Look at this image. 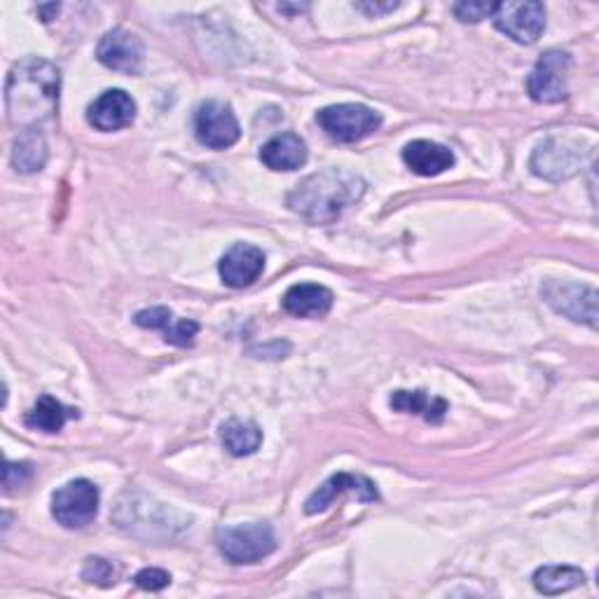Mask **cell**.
Segmentation results:
<instances>
[{"label":"cell","instance_id":"1","mask_svg":"<svg viewBox=\"0 0 599 599\" xmlns=\"http://www.w3.org/2000/svg\"><path fill=\"white\" fill-rule=\"evenodd\" d=\"M366 195V181L347 169L318 171L288 195V207L309 223H333Z\"/></svg>","mask_w":599,"mask_h":599},{"label":"cell","instance_id":"2","mask_svg":"<svg viewBox=\"0 0 599 599\" xmlns=\"http://www.w3.org/2000/svg\"><path fill=\"white\" fill-rule=\"evenodd\" d=\"M59 102V71L43 59H24L8 77L6 104L10 125L35 129L54 113Z\"/></svg>","mask_w":599,"mask_h":599},{"label":"cell","instance_id":"3","mask_svg":"<svg viewBox=\"0 0 599 599\" xmlns=\"http://www.w3.org/2000/svg\"><path fill=\"white\" fill-rule=\"evenodd\" d=\"M216 544L232 565H255L274 553L276 536L267 523H249L221 527L216 532Z\"/></svg>","mask_w":599,"mask_h":599},{"label":"cell","instance_id":"4","mask_svg":"<svg viewBox=\"0 0 599 599\" xmlns=\"http://www.w3.org/2000/svg\"><path fill=\"white\" fill-rule=\"evenodd\" d=\"M586 159L584 138L550 136L532 155V171L546 181L560 183L581 171Z\"/></svg>","mask_w":599,"mask_h":599},{"label":"cell","instance_id":"5","mask_svg":"<svg viewBox=\"0 0 599 599\" xmlns=\"http://www.w3.org/2000/svg\"><path fill=\"white\" fill-rule=\"evenodd\" d=\"M316 123L337 144L364 141L382 127V115L364 104H339L316 113Z\"/></svg>","mask_w":599,"mask_h":599},{"label":"cell","instance_id":"6","mask_svg":"<svg viewBox=\"0 0 599 599\" xmlns=\"http://www.w3.org/2000/svg\"><path fill=\"white\" fill-rule=\"evenodd\" d=\"M571 56L560 50H550L538 59L527 77V92L536 104H560L569 94Z\"/></svg>","mask_w":599,"mask_h":599},{"label":"cell","instance_id":"7","mask_svg":"<svg viewBox=\"0 0 599 599\" xmlns=\"http://www.w3.org/2000/svg\"><path fill=\"white\" fill-rule=\"evenodd\" d=\"M98 511V490L94 483L80 477V481L66 483L52 496L54 521L66 529L87 527Z\"/></svg>","mask_w":599,"mask_h":599},{"label":"cell","instance_id":"8","mask_svg":"<svg viewBox=\"0 0 599 599\" xmlns=\"http://www.w3.org/2000/svg\"><path fill=\"white\" fill-rule=\"evenodd\" d=\"M494 27L513 38L515 43L532 45L546 29V8L544 3H494Z\"/></svg>","mask_w":599,"mask_h":599},{"label":"cell","instance_id":"9","mask_svg":"<svg viewBox=\"0 0 599 599\" xmlns=\"http://www.w3.org/2000/svg\"><path fill=\"white\" fill-rule=\"evenodd\" d=\"M195 136L199 144L211 150H225L239 141L242 129H239L237 115L228 104L207 102L197 108Z\"/></svg>","mask_w":599,"mask_h":599},{"label":"cell","instance_id":"10","mask_svg":"<svg viewBox=\"0 0 599 599\" xmlns=\"http://www.w3.org/2000/svg\"><path fill=\"white\" fill-rule=\"evenodd\" d=\"M546 303L576 324H586L590 328L597 326V291L578 284H560L548 282L544 286Z\"/></svg>","mask_w":599,"mask_h":599},{"label":"cell","instance_id":"11","mask_svg":"<svg viewBox=\"0 0 599 599\" xmlns=\"http://www.w3.org/2000/svg\"><path fill=\"white\" fill-rule=\"evenodd\" d=\"M96 59L111 71L136 75L144 66V43L138 35L115 29L102 38L96 48Z\"/></svg>","mask_w":599,"mask_h":599},{"label":"cell","instance_id":"12","mask_svg":"<svg viewBox=\"0 0 599 599\" xmlns=\"http://www.w3.org/2000/svg\"><path fill=\"white\" fill-rule=\"evenodd\" d=\"M347 492L354 494L358 502H364V504H372L379 498V492H377L375 483L368 481V477L354 475V473H337V475L328 477V481L307 498L305 513L307 515L324 513L328 506L335 504L337 496H343Z\"/></svg>","mask_w":599,"mask_h":599},{"label":"cell","instance_id":"13","mask_svg":"<svg viewBox=\"0 0 599 599\" xmlns=\"http://www.w3.org/2000/svg\"><path fill=\"white\" fill-rule=\"evenodd\" d=\"M265 270V253L253 246L239 242L234 244L223 258L221 265H218V274H221L223 284L230 288H246L253 282H258V276Z\"/></svg>","mask_w":599,"mask_h":599},{"label":"cell","instance_id":"14","mask_svg":"<svg viewBox=\"0 0 599 599\" xmlns=\"http://www.w3.org/2000/svg\"><path fill=\"white\" fill-rule=\"evenodd\" d=\"M136 104L134 98L123 90H108L87 108L90 125L98 132H117L134 123Z\"/></svg>","mask_w":599,"mask_h":599},{"label":"cell","instance_id":"15","mask_svg":"<svg viewBox=\"0 0 599 599\" xmlns=\"http://www.w3.org/2000/svg\"><path fill=\"white\" fill-rule=\"evenodd\" d=\"M261 159L272 171H295L307 162V144L293 132L279 134L263 146Z\"/></svg>","mask_w":599,"mask_h":599},{"label":"cell","instance_id":"16","mask_svg":"<svg viewBox=\"0 0 599 599\" xmlns=\"http://www.w3.org/2000/svg\"><path fill=\"white\" fill-rule=\"evenodd\" d=\"M403 162L417 176L431 178V176H441L454 165V153L441 144L419 138V141H412L403 148Z\"/></svg>","mask_w":599,"mask_h":599},{"label":"cell","instance_id":"17","mask_svg":"<svg viewBox=\"0 0 599 599\" xmlns=\"http://www.w3.org/2000/svg\"><path fill=\"white\" fill-rule=\"evenodd\" d=\"M134 322L141 328H150V330H162L165 339L176 347H190L195 343V337L199 333V326L195 322H176L174 314L167 307H150L138 312Z\"/></svg>","mask_w":599,"mask_h":599},{"label":"cell","instance_id":"18","mask_svg":"<svg viewBox=\"0 0 599 599\" xmlns=\"http://www.w3.org/2000/svg\"><path fill=\"white\" fill-rule=\"evenodd\" d=\"M333 307V293L318 284H297L286 291L284 309L300 318H322Z\"/></svg>","mask_w":599,"mask_h":599},{"label":"cell","instance_id":"19","mask_svg":"<svg viewBox=\"0 0 599 599\" xmlns=\"http://www.w3.org/2000/svg\"><path fill=\"white\" fill-rule=\"evenodd\" d=\"M48 162V144L45 136L38 129L19 132L14 148H12V165L22 174H35Z\"/></svg>","mask_w":599,"mask_h":599},{"label":"cell","instance_id":"20","mask_svg":"<svg viewBox=\"0 0 599 599\" xmlns=\"http://www.w3.org/2000/svg\"><path fill=\"white\" fill-rule=\"evenodd\" d=\"M73 417H77V410L66 408L64 403H59L56 398H52V396H40L35 406L27 412L24 422L29 429H35V431L59 433Z\"/></svg>","mask_w":599,"mask_h":599},{"label":"cell","instance_id":"21","mask_svg":"<svg viewBox=\"0 0 599 599\" xmlns=\"http://www.w3.org/2000/svg\"><path fill=\"white\" fill-rule=\"evenodd\" d=\"M389 403L398 412L422 414L431 424L443 422V417L448 412V403L443 398H431L427 391H396Z\"/></svg>","mask_w":599,"mask_h":599},{"label":"cell","instance_id":"22","mask_svg":"<svg viewBox=\"0 0 599 599\" xmlns=\"http://www.w3.org/2000/svg\"><path fill=\"white\" fill-rule=\"evenodd\" d=\"M221 441L232 456H249L263 443V431L253 422H242V419H228L221 427Z\"/></svg>","mask_w":599,"mask_h":599},{"label":"cell","instance_id":"23","mask_svg":"<svg viewBox=\"0 0 599 599\" xmlns=\"http://www.w3.org/2000/svg\"><path fill=\"white\" fill-rule=\"evenodd\" d=\"M584 584H586V574L581 569L567 567V565H548V567L536 569L534 574V586L544 595H563Z\"/></svg>","mask_w":599,"mask_h":599},{"label":"cell","instance_id":"24","mask_svg":"<svg viewBox=\"0 0 599 599\" xmlns=\"http://www.w3.org/2000/svg\"><path fill=\"white\" fill-rule=\"evenodd\" d=\"M83 578L87 584H96V586H104L108 588L111 584H115V569L111 563H106L104 557H90V560L85 563V569H83Z\"/></svg>","mask_w":599,"mask_h":599},{"label":"cell","instance_id":"25","mask_svg":"<svg viewBox=\"0 0 599 599\" xmlns=\"http://www.w3.org/2000/svg\"><path fill=\"white\" fill-rule=\"evenodd\" d=\"M33 475V469L31 464H14V462H6V469H3V487L6 492H14L17 487H24Z\"/></svg>","mask_w":599,"mask_h":599},{"label":"cell","instance_id":"26","mask_svg":"<svg viewBox=\"0 0 599 599\" xmlns=\"http://www.w3.org/2000/svg\"><path fill=\"white\" fill-rule=\"evenodd\" d=\"M492 12H494V3H456L454 6L456 19L466 24L483 22L485 17H492Z\"/></svg>","mask_w":599,"mask_h":599},{"label":"cell","instance_id":"27","mask_svg":"<svg viewBox=\"0 0 599 599\" xmlns=\"http://www.w3.org/2000/svg\"><path fill=\"white\" fill-rule=\"evenodd\" d=\"M136 586L144 588V590H162L171 584V576L165 571V569H144L136 574Z\"/></svg>","mask_w":599,"mask_h":599},{"label":"cell","instance_id":"28","mask_svg":"<svg viewBox=\"0 0 599 599\" xmlns=\"http://www.w3.org/2000/svg\"><path fill=\"white\" fill-rule=\"evenodd\" d=\"M354 8L370 14V17H377V14H385V12L396 10L398 3H393V0H389V3H354Z\"/></svg>","mask_w":599,"mask_h":599}]
</instances>
